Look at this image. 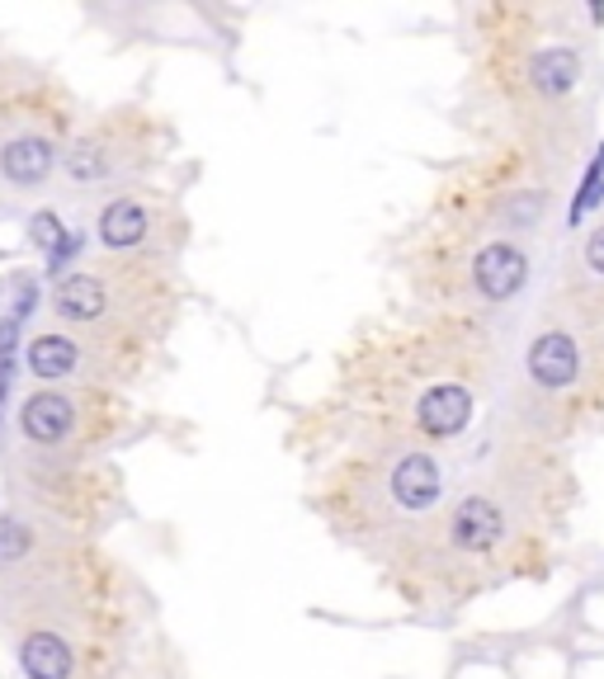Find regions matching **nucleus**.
Masks as SVG:
<instances>
[{
    "mask_svg": "<svg viewBox=\"0 0 604 679\" xmlns=\"http://www.w3.org/2000/svg\"><path fill=\"white\" fill-rule=\"evenodd\" d=\"M0 623L25 679H99L118 647V594L105 557L6 510Z\"/></svg>",
    "mask_w": 604,
    "mask_h": 679,
    "instance_id": "39448f33",
    "label": "nucleus"
},
{
    "mask_svg": "<svg viewBox=\"0 0 604 679\" xmlns=\"http://www.w3.org/2000/svg\"><path fill=\"white\" fill-rule=\"evenodd\" d=\"M152 354H156L152 345H133V340H109V335L43 322L25 345V368L38 387L118 392L152 368Z\"/></svg>",
    "mask_w": 604,
    "mask_h": 679,
    "instance_id": "ddd939ff",
    "label": "nucleus"
},
{
    "mask_svg": "<svg viewBox=\"0 0 604 679\" xmlns=\"http://www.w3.org/2000/svg\"><path fill=\"white\" fill-rule=\"evenodd\" d=\"M179 278L166 265L118 255H86L48 288V322L133 345H160L179 316Z\"/></svg>",
    "mask_w": 604,
    "mask_h": 679,
    "instance_id": "6e6552de",
    "label": "nucleus"
},
{
    "mask_svg": "<svg viewBox=\"0 0 604 679\" xmlns=\"http://www.w3.org/2000/svg\"><path fill=\"white\" fill-rule=\"evenodd\" d=\"M500 425L553 449L604 425V326L548 297L519 345L510 415Z\"/></svg>",
    "mask_w": 604,
    "mask_h": 679,
    "instance_id": "0eeeda50",
    "label": "nucleus"
},
{
    "mask_svg": "<svg viewBox=\"0 0 604 679\" xmlns=\"http://www.w3.org/2000/svg\"><path fill=\"white\" fill-rule=\"evenodd\" d=\"M171 128L147 105H118L80 124L71 147L62 156V189L76 198H105L114 189H128L166 156Z\"/></svg>",
    "mask_w": 604,
    "mask_h": 679,
    "instance_id": "9b49d317",
    "label": "nucleus"
},
{
    "mask_svg": "<svg viewBox=\"0 0 604 679\" xmlns=\"http://www.w3.org/2000/svg\"><path fill=\"white\" fill-rule=\"evenodd\" d=\"M572 501L576 476L562 449L500 425L458 472L430 529L382 571L416 609H458L496 585L548 571Z\"/></svg>",
    "mask_w": 604,
    "mask_h": 679,
    "instance_id": "f257e3e1",
    "label": "nucleus"
},
{
    "mask_svg": "<svg viewBox=\"0 0 604 679\" xmlns=\"http://www.w3.org/2000/svg\"><path fill=\"white\" fill-rule=\"evenodd\" d=\"M557 185L506 151L449 179L411 250V284L430 316L491 322L529 293Z\"/></svg>",
    "mask_w": 604,
    "mask_h": 679,
    "instance_id": "20e7f679",
    "label": "nucleus"
},
{
    "mask_svg": "<svg viewBox=\"0 0 604 679\" xmlns=\"http://www.w3.org/2000/svg\"><path fill=\"white\" fill-rule=\"evenodd\" d=\"M454 453L435 449H345L316 486V510L350 548L388 567L454 495Z\"/></svg>",
    "mask_w": 604,
    "mask_h": 679,
    "instance_id": "423d86ee",
    "label": "nucleus"
},
{
    "mask_svg": "<svg viewBox=\"0 0 604 679\" xmlns=\"http://www.w3.org/2000/svg\"><path fill=\"white\" fill-rule=\"evenodd\" d=\"M553 297L576 307V312H586L591 322L604 326V223H595L586 236H581V246L572 250Z\"/></svg>",
    "mask_w": 604,
    "mask_h": 679,
    "instance_id": "4468645a",
    "label": "nucleus"
},
{
    "mask_svg": "<svg viewBox=\"0 0 604 679\" xmlns=\"http://www.w3.org/2000/svg\"><path fill=\"white\" fill-rule=\"evenodd\" d=\"M572 6H496L477 19L473 114L496 151L567 179L591 142L600 99V52Z\"/></svg>",
    "mask_w": 604,
    "mask_h": 679,
    "instance_id": "7ed1b4c3",
    "label": "nucleus"
},
{
    "mask_svg": "<svg viewBox=\"0 0 604 679\" xmlns=\"http://www.w3.org/2000/svg\"><path fill=\"white\" fill-rule=\"evenodd\" d=\"M128 415L133 411L118 392L33 383L14 402V444L19 457H29V463L90 468L128 430Z\"/></svg>",
    "mask_w": 604,
    "mask_h": 679,
    "instance_id": "9d476101",
    "label": "nucleus"
},
{
    "mask_svg": "<svg viewBox=\"0 0 604 679\" xmlns=\"http://www.w3.org/2000/svg\"><path fill=\"white\" fill-rule=\"evenodd\" d=\"M76 99L62 76L0 52V194H43L76 137Z\"/></svg>",
    "mask_w": 604,
    "mask_h": 679,
    "instance_id": "1a4fd4ad",
    "label": "nucleus"
},
{
    "mask_svg": "<svg viewBox=\"0 0 604 679\" xmlns=\"http://www.w3.org/2000/svg\"><path fill=\"white\" fill-rule=\"evenodd\" d=\"M90 236L99 255L147 259V265L175 269L189 246V213L171 189L137 179V185L99 198L90 213Z\"/></svg>",
    "mask_w": 604,
    "mask_h": 679,
    "instance_id": "f8f14e48",
    "label": "nucleus"
},
{
    "mask_svg": "<svg viewBox=\"0 0 604 679\" xmlns=\"http://www.w3.org/2000/svg\"><path fill=\"white\" fill-rule=\"evenodd\" d=\"M506 383V345L491 322L420 316L354 340L340 364L331 421L345 449L454 453Z\"/></svg>",
    "mask_w": 604,
    "mask_h": 679,
    "instance_id": "f03ea898",
    "label": "nucleus"
}]
</instances>
